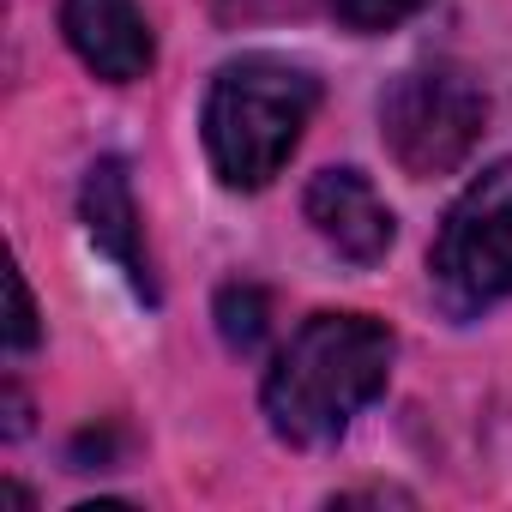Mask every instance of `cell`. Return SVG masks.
Masks as SVG:
<instances>
[{
	"label": "cell",
	"mask_w": 512,
	"mask_h": 512,
	"mask_svg": "<svg viewBox=\"0 0 512 512\" xmlns=\"http://www.w3.org/2000/svg\"><path fill=\"white\" fill-rule=\"evenodd\" d=\"M398 338L374 314H314L302 332L278 350L260 404L284 446H332L350 434V422L386 392Z\"/></svg>",
	"instance_id": "6da1fadb"
},
{
	"label": "cell",
	"mask_w": 512,
	"mask_h": 512,
	"mask_svg": "<svg viewBox=\"0 0 512 512\" xmlns=\"http://www.w3.org/2000/svg\"><path fill=\"white\" fill-rule=\"evenodd\" d=\"M320 109V79L284 55H235L217 67L205 91V157L223 187L260 193L296 157L308 121Z\"/></svg>",
	"instance_id": "7a4b0ae2"
},
{
	"label": "cell",
	"mask_w": 512,
	"mask_h": 512,
	"mask_svg": "<svg viewBox=\"0 0 512 512\" xmlns=\"http://www.w3.org/2000/svg\"><path fill=\"white\" fill-rule=\"evenodd\" d=\"M428 290L446 320H476L512 296V157L446 205L428 247Z\"/></svg>",
	"instance_id": "3957f363"
},
{
	"label": "cell",
	"mask_w": 512,
	"mask_h": 512,
	"mask_svg": "<svg viewBox=\"0 0 512 512\" xmlns=\"http://www.w3.org/2000/svg\"><path fill=\"white\" fill-rule=\"evenodd\" d=\"M488 133V91L458 61H416L380 97V139L416 181L452 175Z\"/></svg>",
	"instance_id": "277c9868"
},
{
	"label": "cell",
	"mask_w": 512,
	"mask_h": 512,
	"mask_svg": "<svg viewBox=\"0 0 512 512\" xmlns=\"http://www.w3.org/2000/svg\"><path fill=\"white\" fill-rule=\"evenodd\" d=\"M302 211L314 235L350 266H380L398 241V217L362 169H320L302 193Z\"/></svg>",
	"instance_id": "5b68a950"
},
{
	"label": "cell",
	"mask_w": 512,
	"mask_h": 512,
	"mask_svg": "<svg viewBox=\"0 0 512 512\" xmlns=\"http://www.w3.org/2000/svg\"><path fill=\"white\" fill-rule=\"evenodd\" d=\"M61 31H67L73 55L109 85H133L157 61L139 0H61Z\"/></svg>",
	"instance_id": "8992f818"
},
{
	"label": "cell",
	"mask_w": 512,
	"mask_h": 512,
	"mask_svg": "<svg viewBox=\"0 0 512 512\" xmlns=\"http://www.w3.org/2000/svg\"><path fill=\"white\" fill-rule=\"evenodd\" d=\"M79 217H85L91 241L127 272V284H133L145 302H157L151 260H145V223H139V199H133V181H127V163H121V157H97V163L85 169Z\"/></svg>",
	"instance_id": "52a82bcc"
},
{
	"label": "cell",
	"mask_w": 512,
	"mask_h": 512,
	"mask_svg": "<svg viewBox=\"0 0 512 512\" xmlns=\"http://www.w3.org/2000/svg\"><path fill=\"white\" fill-rule=\"evenodd\" d=\"M217 332L235 356H253L272 332V296L260 284H223L217 290Z\"/></svg>",
	"instance_id": "ba28073f"
},
{
	"label": "cell",
	"mask_w": 512,
	"mask_h": 512,
	"mask_svg": "<svg viewBox=\"0 0 512 512\" xmlns=\"http://www.w3.org/2000/svg\"><path fill=\"white\" fill-rule=\"evenodd\" d=\"M428 0H332V13H338V25L344 31H356V37H380V31H392V25H404L410 13H422Z\"/></svg>",
	"instance_id": "9c48e42d"
},
{
	"label": "cell",
	"mask_w": 512,
	"mask_h": 512,
	"mask_svg": "<svg viewBox=\"0 0 512 512\" xmlns=\"http://www.w3.org/2000/svg\"><path fill=\"white\" fill-rule=\"evenodd\" d=\"M7 344L37 350V302L25 290V272H7Z\"/></svg>",
	"instance_id": "30bf717a"
}]
</instances>
